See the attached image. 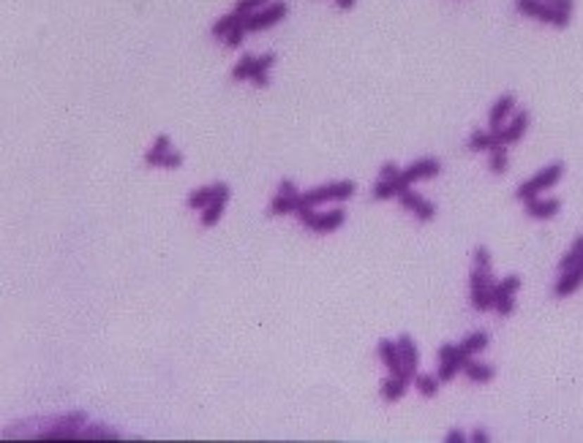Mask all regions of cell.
Segmentation results:
<instances>
[{
    "mask_svg": "<svg viewBox=\"0 0 583 443\" xmlns=\"http://www.w3.org/2000/svg\"><path fill=\"white\" fill-rule=\"evenodd\" d=\"M515 8H518V14H523V17L548 22V25L562 27V30L570 25V14L551 8V6H548V3H542V0H515Z\"/></svg>",
    "mask_w": 583,
    "mask_h": 443,
    "instance_id": "4",
    "label": "cell"
},
{
    "mask_svg": "<svg viewBox=\"0 0 583 443\" xmlns=\"http://www.w3.org/2000/svg\"><path fill=\"white\" fill-rule=\"evenodd\" d=\"M406 389H409V383L403 381L401 375H387L382 381V386H379V394H382L384 403H398L406 394Z\"/></svg>",
    "mask_w": 583,
    "mask_h": 443,
    "instance_id": "17",
    "label": "cell"
},
{
    "mask_svg": "<svg viewBox=\"0 0 583 443\" xmlns=\"http://www.w3.org/2000/svg\"><path fill=\"white\" fill-rule=\"evenodd\" d=\"M246 33H249V30H246V20H243V25H237V27L232 30L230 36L224 39V46H230V49L240 46V44H243V39H246Z\"/></svg>",
    "mask_w": 583,
    "mask_h": 443,
    "instance_id": "36",
    "label": "cell"
},
{
    "mask_svg": "<svg viewBox=\"0 0 583 443\" xmlns=\"http://www.w3.org/2000/svg\"><path fill=\"white\" fill-rule=\"evenodd\" d=\"M354 3H357V0H335V6H338L341 11H352Z\"/></svg>",
    "mask_w": 583,
    "mask_h": 443,
    "instance_id": "43",
    "label": "cell"
},
{
    "mask_svg": "<svg viewBox=\"0 0 583 443\" xmlns=\"http://www.w3.org/2000/svg\"><path fill=\"white\" fill-rule=\"evenodd\" d=\"M583 262V237H578V240L572 242V248L567 250L562 256V262H559V272H564V269H572L575 264Z\"/></svg>",
    "mask_w": 583,
    "mask_h": 443,
    "instance_id": "30",
    "label": "cell"
},
{
    "mask_svg": "<svg viewBox=\"0 0 583 443\" xmlns=\"http://www.w3.org/2000/svg\"><path fill=\"white\" fill-rule=\"evenodd\" d=\"M583 285V262L575 264L572 269H564L562 278L556 281V285H553V297H572L578 288Z\"/></svg>",
    "mask_w": 583,
    "mask_h": 443,
    "instance_id": "14",
    "label": "cell"
},
{
    "mask_svg": "<svg viewBox=\"0 0 583 443\" xmlns=\"http://www.w3.org/2000/svg\"><path fill=\"white\" fill-rule=\"evenodd\" d=\"M441 174V163L437 161V158H420V161H415L412 166H406V169H401V174H398V188L403 191V188H412L415 182L420 180H431V177H439Z\"/></svg>",
    "mask_w": 583,
    "mask_h": 443,
    "instance_id": "7",
    "label": "cell"
},
{
    "mask_svg": "<svg viewBox=\"0 0 583 443\" xmlns=\"http://www.w3.org/2000/svg\"><path fill=\"white\" fill-rule=\"evenodd\" d=\"M469 300H472V307H475L477 313H488V310H494V288L469 291Z\"/></svg>",
    "mask_w": 583,
    "mask_h": 443,
    "instance_id": "29",
    "label": "cell"
},
{
    "mask_svg": "<svg viewBox=\"0 0 583 443\" xmlns=\"http://www.w3.org/2000/svg\"><path fill=\"white\" fill-rule=\"evenodd\" d=\"M251 68H253V55H243V58H240V63L232 68V79H234V82L251 79Z\"/></svg>",
    "mask_w": 583,
    "mask_h": 443,
    "instance_id": "33",
    "label": "cell"
},
{
    "mask_svg": "<svg viewBox=\"0 0 583 443\" xmlns=\"http://www.w3.org/2000/svg\"><path fill=\"white\" fill-rule=\"evenodd\" d=\"M371 193H374L376 202H384V199H396L398 193H401V188H398L396 180H379Z\"/></svg>",
    "mask_w": 583,
    "mask_h": 443,
    "instance_id": "31",
    "label": "cell"
},
{
    "mask_svg": "<svg viewBox=\"0 0 583 443\" xmlns=\"http://www.w3.org/2000/svg\"><path fill=\"white\" fill-rule=\"evenodd\" d=\"M488 342H491L488 332L477 329V332H472L469 338H463V340L458 342V348H460V354H463L466 359H472V357H477V354H482V351L488 348Z\"/></svg>",
    "mask_w": 583,
    "mask_h": 443,
    "instance_id": "20",
    "label": "cell"
},
{
    "mask_svg": "<svg viewBox=\"0 0 583 443\" xmlns=\"http://www.w3.org/2000/svg\"><path fill=\"white\" fill-rule=\"evenodd\" d=\"M494 147H499V141H496V134H494V131H475V134L466 139V150H472V153H488V150H494Z\"/></svg>",
    "mask_w": 583,
    "mask_h": 443,
    "instance_id": "23",
    "label": "cell"
},
{
    "mask_svg": "<svg viewBox=\"0 0 583 443\" xmlns=\"http://www.w3.org/2000/svg\"><path fill=\"white\" fill-rule=\"evenodd\" d=\"M513 112H515V96H501L488 112V131H501Z\"/></svg>",
    "mask_w": 583,
    "mask_h": 443,
    "instance_id": "15",
    "label": "cell"
},
{
    "mask_svg": "<svg viewBox=\"0 0 583 443\" xmlns=\"http://www.w3.org/2000/svg\"><path fill=\"white\" fill-rule=\"evenodd\" d=\"M398 351H401V362H403L401 378L406 383H415L417 373H420V351H417V342L409 332H403L398 338Z\"/></svg>",
    "mask_w": 583,
    "mask_h": 443,
    "instance_id": "9",
    "label": "cell"
},
{
    "mask_svg": "<svg viewBox=\"0 0 583 443\" xmlns=\"http://www.w3.org/2000/svg\"><path fill=\"white\" fill-rule=\"evenodd\" d=\"M472 267L479 269V272H494V264H491V253H488V248H475Z\"/></svg>",
    "mask_w": 583,
    "mask_h": 443,
    "instance_id": "34",
    "label": "cell"
},
{
    "mask_svg": "<svg viewBox=\"0 0 583 443\" xmlns=\"http://www.w3.org/2000/svg\"><path fill=\"white\" fill-rule=\"evenodd\" d=\"M463 375H466L472 383H491L494 381V375H496V370H494L491 364L475 362V357H472V359L463 362Z\"/></svg>",
    "mask_w": 583,
    "mask_h": 443,
    "instance_id": "19",
    "label": "cell"
},
{
    "mask_svg": "<svg viewBox=\"0 0 583 443\" xmlns=\"http://www.w3.org/2000/svg\"><path fill=\"white\" fill-rule=\"evenodd\" d=\"M463 362H466V357L460 354L458 345H453V342H444L441 348H439V370H437V378L441 383L453 381L456 375H460L463 373Z\"/></svg>",
    "mask_w": 583,
    "mask_h": 443,
    "instance_id": "8",
    "label": "cell"
},
{
    "mask_svg": "<svg viewBox=\"0 0 583 443\" xmlns=\"http://www.w3.org/2000/svg\"><path fill=\"white\" fill-rule=\"evenodd\" d=\"M82 441H120L118 430L106 427V424H84Z\"/></svg>",
    "mask_w": 583,
    "mask_h": 443,
    "instance_id": "24",
    "label": "cell"
},
{
    "mask_svg": "<svg viewBox=\"0 0 583 443\" xmlns=\"http://www.w3.org/2000/svg\"><path fill=\"white\" fill-rule=\"evenodd\" d=\"M398 174H401V169L393 161L382 163V169H379V180H398Z\"/></svg>",
    "mask_w": 583,
    "mask_h": 443,
    "instance_id": "39",
    "label": "cell"
},
{
    "mask_svg": "<svg viewBox=\"0 0 583 443\" xmlns=\"http://www.w3.org/2000/svg\"><path fill=\"white\" fill-rule=\"evenodd\" d=\"M215 193H218V182L205 185V188H196V191H191V193H188L186 207L188 210H205V207L215 199Z\"/></svg>",
    "mask_w": 583,
    "mask_h": 443,
    "instance_id": "22",
    "label": "cell"
},
{
    "mask_svg": "<svg viewBox=\"0 0 583 443\" xmlns=\"http://www.w3.org/2000/svg\"><path fill=\"white\" fill-rule=\"evenodd\" d=\"M444 441H447V443H463V441H469V438H466V435H463L460 430H450Z\"/></svg>",
    "mask_w": 583,
    "mask_h": 443,
    "instance_id": "42",
    "label": "cell"
},
{
    "mask_svg": "<svg viewBox=\"0 0 583 443\" xmlns=\"http://www.w3.org/2000/svg\"><path fill=\"white\" fill-rule=\"evenodd\" d=\"M243 20H246V17H243V14H237V11H230V14H224V17H221V20L215 22V25H213V30H210V33H213V36H215V39H227V36H230L232 30H234V27H237V25H243Z\"/></svg>",
    "mask_w": 583,
    "mask_h": 443,
    "instance_id": "25",
    "label": "cell"
},
{
    "mask_svg": "<svg viewBox=\"0 0 583 443\" xmlns=\"http://www.w3.org/2000/svg\"><path fill=\"white\" fill-rule=\"evenodd\" d=\"M357 193V185L352 180H341V182H330V185H319V188H311L300 196V204H297V212L300 210H313L325 202H344V199H352ZM294 212V215H297Z\"/></svg>",
    "mask_w": 583,
    "mask_h": 443,
    "instance_id": "1",
    "label": "cell"
},
{
    "mask_svg": "<svg viewBox=\"0 0 583 443\" xmlns=\"http://www.w3.org/2000/svg\"><path fill=\"white\" fill-rule=\"evenodd\" d=\"M496 281H494V272H479L472 267L469 272V291H479V288H494Z\"/></svg>",
    "mask_w": 583,
    "mask_h": 443,
    "instance_id": "32",
    "label": "cell"
},
{
    "mask_svg": "<svg viewBox=\"0 0 583 443\" xmlns=\"http://www.w3.org/2000/svg\"><path fill=\"white\" fill-rule=\"evenodd\" d=\"M275 63V55L268 52V55H259L253 58V68H251V82L259 84V87H268L270 84V68Z\"/></svg>",
    "mask_w": 583,
    "mask_h": 443,
    "instance_id": "18",
    "label": "cell"
},
{
    "mask_svg": "<svg viewBox=\"0 0 583 443\" xmlns=\"http://www.w3.org/2000/svg\"><path fill=\"white\" fill-rule=\"evenodd\" d=\"M287 14H289V3H281V0L278 3H270L265 8L251 11L249 17H246V30L249 33H262V30H268L272 25H278Z\"/></svg>",
    "mask_w": 583,
    "mask_h": 443,
    "instance_id": "5",
    "label": "cell"
},
{
    "mask_svg": "<svg viewBox=\"0 0 583 443\" xmlns=\"http://www.w3.org/2000/svg\"><path fill=\"white\" fill-rule=\"evenodd\" d=\"M297 218H300V223L308 229V231H313V234H333V231H338L341 226H344V221H346V212L338 207V210H330V212H316V210H300L297 212Z\"/></svg>",
    "mask_w": 583,
    "mask_h": 443,
    "instance_id": "2",
    "label": "cell"
},
{
    "mask_svg": "<svg viewBox=\"0 0 583 443\" xmlns=\"http://www.w3.org/2000/svg\"><path fill=\"white\" fill-rule=\"evenodd\" d=\"M562 174H564V163H559V161L551 163V166H545L542 172H537L529 182H523L521 188L515 191V196L523 199V202H526V199H534V196H540L542 191H551L556 182L562 180Z\"/></svg>",
    "mask_w": 583,
    "mask_h": 443,
    "instance_id": "3",
    "label": "cell"
},
{
    "mask_svg": "<svg viewBox=\"0 0 583 443\" xmlns=\"http://www.w3.org/2000/svg\"><path fill=\"white\" fill-rule=\"evenodd\" d=\"M183 161H186V155H183L180 150H175V147H172V150L167 153V158H164V169H180Z\"/></svg>",
    "mask_w": 583,
    "mask_h": 443,
    "instance_id": "37",
    "label": "cell"
},
{
    "mask_svg": "<svg viewBox=\"0 0 583 443\" xmlns=\"http://www.w3.org/2000/svg\"><path fill=\"white\" fill-rule=\"evenodd\" d=\"M523 210L534 221H551V218H556L562 212V202L559 199H540V196H534V199L523 202Z\"/></svg>",
    "mask_w": 583,
    "mask_h": 443,
    "instance_id": "13",
    "label": "cell"
},
{
    "mask_svg": "<svg viewBox=\"0 0 583 443\" xmlns=\"http://www.w3.org/2000/svg\"><path fill=\"white\" fill-rule=\"evenodd\" d=\"M270 215H294L297 212V202L284 196V193H275L270 199V207H268Z\"/></svg>",
    "mask_w": 583,
    "mask_h": 443,
    "instance_id": "28",
    "label": "cell"
},
{
    "mask_svg": "<svg viewBox=\"0 0 583 443\" xmlns=\"http://www.w3.org/2000/svg\"><path fill=\"white\" fill-rule=\"evenodd\" d=\"M227 202H230V185L227 182H218V193L215 199L202 210V229H213L215 223L221 221L224 210H227Z\"/></svg>",
    "mask_w": 583,
    "mask_h": 443,
    "instance_id": "12",
    "label": "cell"
},
{
    "mask_svg": "<svg viewBox=\"0 0 583 443\" xmlns=\"http://www.w3.org/2000/svg\"><path fill=\"white\" fill-rule=\"evenodd\" d=\"M398 202H401V207H403V210L415 212L417 221H420V223H431L434 218H437V207L428 202V199L417 196L412 188H403V191L398 193Z\"/></svg>",
    "mask_w": 583,
    "mask_h": 443,
    "instance_id": "10",
    "label": "cell"
},
{
    "mask_svg": "<svg viewBox=\"0 0 583 443\" xmlns=\"http://www.w3.org/2000/svg\"><path fill=\"white\" fill-rule=\"evenodd\" d=\"M278 193L289 196V199H294L297 204H300V196H303V193L294 188V182H292V180H281V182H278Z\"/></svg>",
    "mask_w": 583,
    "mask_h": 443,
    "instance_id": "38",
    "label": "cell"
},
{
    "mask_svg": "<svg viewBox=\"0 0 583 443\" xmlns=\"http://www.w3.org/2000/svg\"><path fill=\"white\" fill-rule=\"evenodd\" d=\"M488 169L494 174H504L510 169V155H507V147H494L488 150Z\"/></svg>",
    "mask_w": 583,
    "mask_h": 443,
    "instance_id": "27",
    "label": "cell"
},
{
    "mask_svg": "<svg viewBox=\"0 0 583 443\" xmlns=\"http://www.w3.org/2000/svg\"><path fill=\"white\" fill-rule=\"evenodd\" d=\"M529 109H518L515 112V117L507 122L501 131H494L496 134V141H499V147H507V144H513V141H521L523 134H526V128H529Z\"/></svg>",
    "mask_w": 583,
    "mask_h": 443,
    "instance_id": "11",
    "label": "cell"
},
{
    "mask_svg": "<svg viewBox=\"0 0 583 443\" xmlns=\"http://www.w3.org/2000/svg\"><path fill=\"white\" fill-rule=\"evenodd\" d=\"M376 351H379V359L384 362L387 373L390 375H401L403 370V362H401V351H398V340H379L376 342Z\"/></svg>",
    "mask_w": 583,
    "mask_h": 443,
    "instance_id": "16",
    "label": "cell"
},
{
    "mask_svg": "<svg viewBox=\"0 0 583 443\" xmlns=\"http://www.w3.org/2000/svg\"><path fill=\"white\" fill-rule=\"evenodd\" d=\"M469 441H472V443H488L491 438H488V432H485L482 427H477V430H475V432L469 435Z\"/></svg>",
    "mask_w": 583,
    "mask_h": 443,
    "instance_id": "41",
    "label": "cell"
},
{
    "mask_svg": "<svg viewBox=\"0 0 583 443\" xmlns=\"http://www.w3.org/2000/svg\"><path fill=\"white\" fill-rule=\"evenodd\" d=\"M439 378L437 375H431V373H417V378H415V386H417V392L425 397V400H434L439 394Z\"/></svg>",
    "mask_w": 583,
    "mask_h": 443,
    "instance_id": "26",
    "label": "cell"
},
{
    "mask_svg": "<svg viewBox=\"0 0 583 443\" xmlns=\"http://www.w3.org/2000/svg\"><path fill=\"white\" fill-rule=\"evenodd\" d=\"M265 3H272V0H237V3H234V11H237V14H243V17H249L251 11L262 8Z\"/></svg>",
    "mask_w": 583,
    "mask_h": 443,
    "instance_id": "35",
    "label": "cell"
},
{
    "mask_svg": "<svg viewBox=\"0 0 583 443\" xmlns=\"http://www.w3.org/2000/svg\"><path fill=\"white\" fill-rule=\"evenodd\" d=\"M521 288V278L518 275H510L494 285V310L499 313L501 319H510L515 313V294Z\"/></svg>",
    "mask_w": 583,
    "mask_h": 443,
    "instance_id": "6",
    "label": "cell"
},
{
    "mask_svg": "<svg viewBox=\"0 0 583 443\" xmlns=\"http://www.w3.org/2000/svg\"><path fill=\"white\" fill-rule=\"evenodd\" d=\"M169 150H172L169 134H158V139L153 141V147H150V150L145 153V163H147V166H153V169L164 166V158H167Z\"/></svg>",
    "mask_w": 583,
    "mask_h": 443,
    "instance_id": "21",
    "label": "cell"
},
{
    "mask_svg": "<svg viewBox=\"0 0 583 443\" xmlns=\"http://www.w3.org/2000/svg\"><path fill=\"white\" fill-rule=\"evenodd\" d=\"M542 3H548L551 8L564 11V14H572V8H575V0H542Z\"/></svg>",
    "mask_w": 583,
    "mask_h": 443,
    "instance_id": "40",
    "label": "cell"
}]
</instances>
